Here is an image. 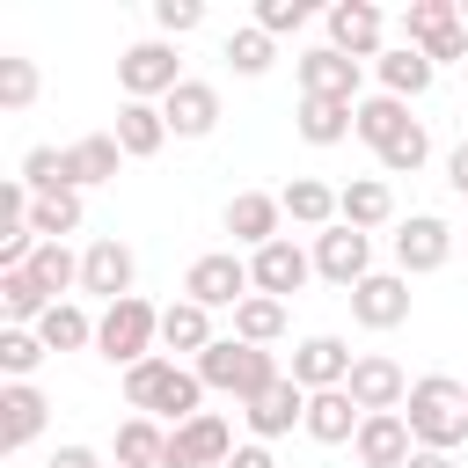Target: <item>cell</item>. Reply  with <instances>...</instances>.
<instances>
[{
	"label": "cell",
	"mask_w": 468,
	"mask_h": 468,
	"mask_svg": "<svg viewBox=\"0 0 468 468\" xmlns=\"http://www.w3.org/2000/svg\"><path fill=\"white\" fill-rule=\"evenodd\" d=\"M300 95H322V102H358V58H344L336 44L300 51Z\"/></svg>",
	"instance_id": "18"
},
{
	"label": "cell",
	"mask_w": 468,
	"mask_h": 468,
	"mask_svg": "<svg viewBox=\"0 0 468 468\" xmlns=\"http://www.w3.org/2000/svg\"><path fill=\"white\" fill-rule=\"evenodd\" d=\"M241 424H249V439H263V446H271V439H285L292 424H307V388H300L292 373H285V380H271L256 402H241Z\"/></svg>",
	"instance_id": "15"
},
{
	"label": "cell",
	"mask_w": 468,
	"mask_h": 468,
	"mask_svg": "<svg viewBox=\"0 0 468 468\" xmlns=\"http://www.w3.org/2000/svg\"><path fill=\"white\" fill-rule=\"evenodd\" d=\"M249 278H256V292H271V300H292V292L314 278V249H300L292 234H278L271 249H256V256H249Z\"/></svg>",
	"instance_id": "13"
},
{
	"label": "cell",
	"mask_w": 468,
	"mask_h": 468,
	"mask_svg": "<svg viewBox=\"0 0 468 468\" xmlns=\"http://www.w3.org/2000/svg\"><path fill=\"white\" fill-rule=\"evenodd\" d=\"M410 124H417V117H410V102H395V95H358V124H351V132H358L373 154H388Z\"/></svg>",
	"instance_id": "29"
},
{
	"label": "cell",
	"mask_w": 468,
	"mask_h": 468,
	"mask_svg": "<svg viewBox=\"0 0 468 468\" xmlns=\"http://www.w3.org/2000/svg\"><path fill=\"white\" fill-rule=\"evenodd\" d=\"M29 227H37V241H66V234H80V190L37 197V205H29Z\"/></svg>",
	"instance_id": "37"
},
{
	"label": "cell",
	"mask_w": 468,
	"mask_h": 468,
	"mask_svg": "<svg viewBox=\"0 0 468 468\" xmlns=\"http://www.w3.org/2000/svg\"><path fill=\"white\" fill-rule=\"evenodd\" d=\"M234 336H241V344H256V351H271V344L285 336V300H271V292H249V300L234 307Z\"/></svg>",
	"instance_id": "32"
},
{
	"label": "cell",
	"mask_w": 468,
	"mask_h": 468,
	"mask_svg": "<svg viewBox=\"0 0 468 468\" xmlns=\"http://www.w3.org/2000/svg\"><path fill=\"white\" fill-rule=\"evenodd\" d=\"M110 139L124 146V161H154V154L168 146V117H161V102H124L117 124H110Z\"/></svg>",
	"instance_id": "27"
},
{
	"label": "cell",
	"mask_w": 468,
	"mask_h": 468,
	"mask_svg": "<svg viewBox=\"0 0 468 468\" xmlns=\"http://www.w3.org/2000/svg\"><path fill=\"white\" fill-rule=\"evenodd\" d=\"M197 22H205L197 0H154V29H161V37H190Z\"/></svg>",
	"instance_id": "42"
},
{
	"label": "cell",
	"mask_w": 468,
	"mask_h": 468,
	"mask_svg": "<svg viewBox=\"0 0 468 468\" xmlns=\"http://www.w3.org/2000/svg\"><path fill=\"white\" fill-rule=\"evenodd\" d=\"M344 395H351L366 417H380V410H402V402H410V373H402L388 351H358V366H351Z\"/></svg>",
	"instance_id": "12"
},
{
	"label": "cell",
	"mask_w": 468,
	"mask_h": 468,
	"mask_svg": "<svg viewBox=\"0 0 468 468\" xmlns=\"http://www.w3.org/2000/svg\"><path fill=\"white\" fill-rule=\"evenodd\" d=\"M373 73H380V95H395V102H417V95L439 80V66H431L417 44H388V51L373 58Z\"/></svg>",
	"instance_id": "24"
},
{
	"label": "cell",
	"mask_w": 468,
	"mask_h": 468,
	"mask_svg": "<svg viewBox=\"0 0 468 468\" xmlns=\"http://www.w3.org/2000/svg\"><path fill=\"white\" fill-rule=\"evenodd\" d=\"M373 161H380V176H417V168L431 161V132H424V124H410V132H402L388 154H373Z\"/></svg>",
	"instance_id": "40"
},
{
	"label": "cell",
	"mask_w": 468,
	"mask_h": 468,
	"mask_svg": "<svg viewBox=\"0 0 468 468\" xmlns=\"http://www.w3.org/2000/svg\"><path fill=\"white\" fill-rule=\"evenodd\" d=\"M44 468H102V453H95V446H80V439H73V446H58V453H51V461H44Z\"/></svg>",
	"instance_id": "44"
},
{
	"label": "cell",
	"mask_w": 468,
	"mask_h": 468,
	"mask_svg": "<svg viewBox=\"0 0 468 468\" xmlns=\"http://www.w3.org/2000/svg\"><path fill=\"white\" fill-rule=\"evenodd\" d=\"M446 256H453V227H446L439 212H410V219L395 227V271H402V278L446 271Z\"/></svg>",
	"instance_id": "8"
},
{
	"label": "cell",
	"mask_w": 468,
	"mask_h": 468,
	"mask_svg": "<svg viewBox=\"0 0 468 468\" xmlns=\"http://www.w3.org/2000/svg\"><path fill=\"white\" fill-rule=\"evenodd\" d=\"M183 80H190V73H183V58H176L168 37H139V44L117 51V88H124V102H168Z\"/></svg>",
	"instance_id": "4"
},
{
	"label": "cell",
	"mask_w": 468,
	"mask_h": 468,
	"mask_svg": "<svg viewBox=\"0 0 468 468\" xmlns=\"http://www.w3.org/2000/svg\"><path fill=\"white\" fill-rule=\"evenodd\" d=\"M461 29H468V0H461Z\"/></svg>",
	"instance_id": "48"
},
{
	"label": "cell",
	"mask_w": 468,
	"mask_h": 468,
	"mask_svg": "<svg viewBox=\"0 0 468 468\" xmlns=\"http://www.w3.org/2000/svg\"><path fill=\"white\" fill-rule=\"evenodd\" d=\"M29 278H37L51 300H66V292L80 285V256H73L66 241H37V256H29Z\"/></svg>",
	"instance_id": "35"
},
{
	"label": "cell",
	"mask_w": 468,
	"mask_h": 468,
	"mask_svg": "<svg viewBox=\"0 0 468 468\" xmlns=\"http://www.w3.org/2000/svg\"><path fill=\"white\" fill-rule=\"evenodd\" d=\"M22 183H29V197H58L66 190V146H29L22 154Z\"/></svg>",
	"instance_id": "38"
},
{
	"label": "cell",
	"mask_w": 468,
	"mask_h": 468,
	"mask_svg": "<svg viewBox=\"0 0 468 468\" xmlns=\"http://www.w3.org/2000/svg\"><path fill=\"white\" fill-rule=\"evenodd\" d=\"M351 453H358L366 468H410V453H417V439H410V417H402V410H380V417H366V424H358V439H351Z\"/></svg>",
	"instance_id": "20"
},
{
	"label": "cell",
	"mask_w": 468,
	"mask_h": 468,
	"mask_svg": "<svg viewBox=\"0 0 468 468\" xmlns=\"http://www.w3.org/2000/svg\"><path fill=\"white\" fill-rule=\"evenodd\" d=\"M351 124H358V102H322V95H300V110H292V132H300L307 146H344V139H351Z\"/></svg>",
	"instance_id": "28"
},
{
	"label": "cell",
	"mask_w": 468,
	"mask_h": 468,
	"mask_svg": "<svg viewBox=\"0 0 468 468\" xmlns=\"http://www.w3.org/2000/svg\"><path fill=\"white\" fill-rule=\"evenodd\" d=\"M351 322L358 329H402L410 322V278L402 271H373L366 285H351Z\"/></svg>",
	"instance_id": "16"
},
{
	"label": "cell",
	"mask_w": 468,
	"mask_h": 468,
	"mask_svg": "<svg viewBox=\"0 0 468 468\" xmlns=\"http://www.w3.org/2000/svg\"><path fill=\"white\" fill-rule=\"evenodd\" d=\"M44 358H51V351H44L37 329H0V373H7V380H29Z\"/></svg>",
	"instance_id": "39"
},
{
	"label": "cell",
	"mask_w": 468,
	"mask_h": 468,
	"mask_svg": "<svg viewBox=\"0 0 468 468\" xmlns=\"http://www.w3.org/2000/svg\"><path fill=\"white\" fill-rule=\"evenodd\" d=\"M336 219L358 227V234L388 227V219H395V190H388V176H351V183L336 190Z\"/></svg>",
	"instance_id": "26"
},
{
	"label": "cell",
	"mask_w": 468,
	"mask_h": 468,
	"mask_svg": "<svg viewBox=\"0 0 468 468\" xmlns=\"http://www.w3.org/2000/svg\"><path fill=\"white\" fill-rule=\"evenodd\" d=\"M37 336H44V351H88V344H95V314H88L80 300H58V307L37 322Z\"/></svg>",
	"instance_id": "33"
},
{
	"label": "cell",
	"mask_w": 468,
	"mask_h": 468,
	"mask_svg": "<svg viewBox=\"0 0 468 468\" xmlns=\"http://www.w3.org/2000/svg\"><path fill=\"white\" fill-rule=\"evenodd\" d=\"M446 190H453V197H468V139L446 154Z\"/></svg>",
	"instance_id": "45"
},
{
	"label": "cell",
	"mask_w": 468,
	"mask_h": 468,
	"mask_svg": "<svg viewBox=\"0 0 468 468\" xmlns=\"http://www.w3.org/2000/svg\"><path fill=\"white\" fill-rule=\"evenodd\" d=\"M227 468H278V461H271V446H263V439H249V446H234V461H227Z\"/></svg>",
	"instance_id": "46"
},
{
	"label": "cell",
	"mask_w": 468,
	"mask_h": 468,
	"mask_svg": "<svg viewBox=\"0 0 468 468\" xmlns=\"http://www.w3.org/2000/svg\"><path fill=\"white\" fill-rule=\"evenodd\" d=\"M37 102V66L29 58H0V110H29Z\"/></svg>",
	"instance_id": "41"
},
{
	"label": "cell",
	"mask_w": 468,
	"mask_h": 468,
	"mask_svg": "<svg viewBox=\"0 0 468 468\" xmlns=\"http://www.w3.org/2000/svg\"><path fill=\"white\" fill-rule=\"evenodd\" d=\"M168 461V431L154 417H124L117 424V468H161Z\"/></svg>",
	"instance_id": "34"
},
{
	"label": "cell",
	"mask_w": 468,
	"mask_h": 468,
	"mask_svg": "<svg viewBox=\"0 0 468 468\" xmlns=\"http://www.w3.org/2000/svg\"><path fill=\"white\" fill-rule=\"evenodd\" d=\"M351 366H358V351H351L344 336H300L285 373H292L307 395H322V388H344V380H351Z\"/></svg>",
	"instance_id": "14"
},
{
	"label": "cell",
	"mask_w": 468,
	"mask_h": 468,
	"mask_svg": "<svg viewBox=\"0 0 468 468\" xmlns=\"http://www.w3.org/2000/svg\"><path fill=\"white\" fill-rule=\"evenodd\" d=\"M44 417H51L44 388H37V380H7V388H0V453H22V446L44 431Z\"/></svg>",
	"instance_id": "19"
},
{
	"label": "cell",
	"mask_w": 468,
	"mask_h": 468,
	"mask_svg": "<svg viewBox=\"0 0 468 468\" xmlns=\"http://www.w3.org/2000/svg\"><path fill=\"white\" fill-rule=\"evenodd\" d=\"M132 278H139V256H132L117 234H102V241H88V249H80V292H95L102 307L132 300Z\"/></svg>",
	"instance_id": "9"
},
{
	"label": "cell",
	"mask_w": 468,
	"mask_h": 468,
	"mask_svg": "<svg viewBox=\"0 0 468 468\" xmlns=\"http://www.w3.org/2000/svg\"><path fill=\"white\" fill-rule=\"evenodd\" d=\"M271 58H278V37H271V29H256V22H249V29H234V37H227V66H234L241 80L271 73Z\"/></svg>",
	"instance_id": "36"
},
{
	"label": "cell",
	"mask_w": 468,
	"mask_h": 468,
	"mask_svg": "<svg viewBox=\"0 0 468 468\" xmlns=\"http://www.w3.org/2000/svg\"><path fill=\"white\" fill-rule=\"evenodd\" d=\"M161 117H168V139H212V124H219V88H212V80H183V88L161 102Z\"/></svg>",
	"instance_id": "21"
},
{
	"label": "cell",
	"mask_w": 468,
	"mask_h": 468,
	"mask_svg": "<svg viewBox=\"0 0 468 468\" xmlns=\"http://www.w3.org/2000/svg\"><path fill=\"white\" fill-rule=\"evenodd\" d=\"M154 344H161V307L154 300H117V307H102L95 314V351L110 358V366H139V358H154Z\"/></svg>",
	"instance_id": "5"
},
{
	"label": "cell",
	"mask_w": 468,
	"mask_h": 468,
	"mask_svg": "<svg viewBox=\"0 0 468 468\" xmlns=\"http://www.w3.org/2000/svg\"><path fill=\"white\" fill-rule=\"evenodd\" d=\"M314 7L307 0H256V29H271V37H285V29H300Z\"/></svg>",
	"instance_id": "43"
},
{
	"label": "cell",
	"mask_w": 468,
	"mask_h": 468,
	"mask_svg": "<svg viewBox=\"0 0 468 468\" xmlns=\"http://www.w3.org/2000/svg\"><path fill=\"white\" fill-rule=\"evenodd\" d=\"M314 278H329V285H366L373 278V234H358V227H322L314 234Z\"/></svg>",
	"instance_id": "7"
},
{
	"label": "cell",
	"mask_w": 468,
	"mask_h": 468,
	"mask_svg": "<svg viewBox=\"0 0 468 468\" xmlns=\"http://www.w3.org/2000/svg\"><path fill=\"white\" fill-rule=\"evenodd\" d=\"M117 168H124V146H117L110 132H88V139H73V146H66V190L117 183Z\"/></svg>",
	"instance_id": "25"
},
{
	"label": "cell",
	"mask_w": 468,
	"mask_h": 468,
	"mask_svg": "<svg viewBox=\"0 0 468 468\" xmlns=\"http://www.w3.org/2000/svg\"><path fill=\"white\" fill-rule=\"evenodd\" d=\"M453 29H461V0H410L402 7V44H417V51H431Z\"/></svg>",
	"instance_id": "31"
},
{
	"label": "cell",
	"mask_w": 468,
	"mask_h": 468,
	"mask_svg": "<svg viewBox=\"0 0 468 468\" xmlns=\"http://www.w3.org/2000/svg\"><path fill=\"white\" fill-rule=\"evenodd\" d=\"M322 22H329V44H336L344 58H358V66L388 51V15H380L373 0H336Z\"/></svg>",
	"instance_id": "11"
},
{
	"label": "cell",
	"mask_w": 468,
	"mask_h": 468,
	"mask_svg": "<svg viewBox=\"0 0 468 468\" xmlns=\"http://www.w3.org/2000/svg\"><path fill=\"white\" fill-rule=\"evenodd\" d=\"M219 336H212V307H197V300H176V307H161V351L168 358H205Z\"/></svg>",
	"instance_id": "22"
},
{
	"label": "cell",
	"mask_w": 468,
	"mask_h": 468,
	"mask_svg": "<svg viewBox=\"0 0 468 468\" xmlns=\"http://www.w3.org/2000/svg\"><path fill=\"white\" fill-rule=\"evenodd\" d=\"M358 424H366V410H358L344 388L307 395V424H300V431H307L314 446H351V439H358Z\"/></svg>",
	"instance_id": "23"
},
{
	"label": "cell",
	"mask_w": 468,
	"mask_h": 468,
	"mask_svg": "<svg viewBox=\"0 0 468 468\" xmlns=\"http://www.w3.org/2000/svg\"><path fill=\"white\" fill-rule=\"evenodd\" d=\"M410 468H461V461H453V453H431V446H417V453H410Z\"/></svg>",
	"instance_id": "47"
},
{
	"label": "cell",
	"mask_w": 468,
	"mask_h": 468,
	"mask_svg": "<svg viewBox=\"0 0 468 468\" xmlns=\"http://www.w3.org/2000/svg\"><path fill=\"white\" fill-rule=\"evenodd\" d=\"M197 380H205V395H234V402H256L271 380H285L278 373V358L271 351H256V344H241V336H219L205 358H197Z\"/></svg>",
	"instance_id": "3"
},
{
	"label": "cell",
	"mask_w": 468,
	"mask_h": 468,
	"mask_svg": "<svg viewBox=\"0 0 468 468\" xmlns=\"http://www.w3.org/2000/svg\"><path fill=\"white\" fill-rule=\"evenodd\" d=\"M402 417H410V439H417V446L453 453V446L468 439V388L446 380V373H424V380H410Z\"/></svg>",
	"instance_id": "2"
},
{
	"label": "cell",
	"mask_w": 468,
	"mask_h": 468,
	"mask_svg": "<svg viewBox=\"0 0 468 468\" xmlns=\"http://www.w3.org/2000/svg\"><path fill=\"white\" fill-rule=\"evenodd\" d=\"M227 461H234V431H227L219 410H205V417L168 431V461L161 468H227Z\"/></svg>",
	"instance_id": "10"
},
{
	"label": "cell",
	"mask_w": 468,
	"mask_h": 468,
	"mask_svg": "<svg viewBox=\"0 0 468 468\" xmlns=\"http://www.w3.org/2000/svg\"><path fill=\"white\" fill-rule=\"evenodd\" d=\"M278 227H285V205L271 197V190H234L227 197V234H234V249H271L278 241Z\"/></svg>",
	"instance_id": "17"
},
{
	"label": "cell",
	"mask_w": 468,
	"mask_h": 468,
	"mask_svg": "<svg viewBox=\"0 0 468 468\" xmlns=\"http://www.w3.org/2000/svg\"><path fill=\"white\" fill-rule=\"evenodd\" d=\"M278 205H285V219H292V227H307V234L336 227V190H329V183H314V176H292V183L278 190Z\"/></svg>",
	"instance_id": "30"
},
{
	"label": "cell",
	"mask_w": 468,
	"mask_h": 468,
	"mask_svg": "<svg viewBox=\"0 0 468 468\" xmlns=\"http://www.w3.org/2000/svg\"><path fill=\"white\" fill-rule=\"evenodd\" d=\"M124 402H132L139 417H168V431H176V424L205 417V380H197V366L154 351V358L124 366Z\"/></svg>",
	"instance_id": "1"
},
{
	"label": "cell",
	"mask_w": 468,
	"mask_h": 468,
	"mask_svg": "<svg viewBox=\"0 0 468 468\" xmlns=\"http://www.w3.org/2000/svg\"><path fill=\"white\" fill-rule=\"evenodd\" d=\"M249 292H256V278H249V256H234V249H212L183 271V300H197V307H241Z\"/></svg>",
	"instance_id": "6"
}]
</instances>
